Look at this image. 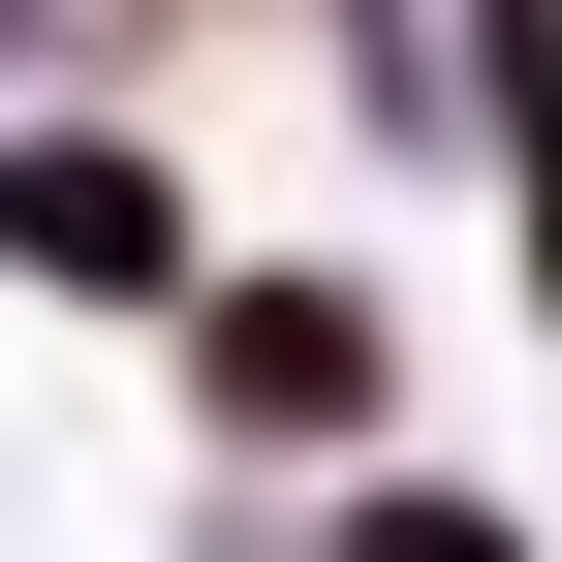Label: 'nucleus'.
Segmentation results:
<instances>
[{
	"instance_id": "nucleus-1",
	"label": "nucleus",
	"mask_w": 562,
	"mask_h": 562,
	"mask_svg": "<svg viewBox=\"0 0 562 562\" xmlns=\"http://www.w3.org/2000/svg\"><path fill=\"white\" fill-rule=\"evenodd\" d=\"M157 344H188V438H220V469H375L406 438V313L344 250H220Z\"/></svg>"
},
{
	"instance_id": "nucleus-2",
	"label": "nucleus",
	"mask_w": 562,
	"mask_h": 562,
	"mask_svg": "<svg viewBox=\"0 0 562 562\" xmlns=\"http://www.w3.org/2000/svg\"><path fill=\"white\" fill-rule=\"evenodd\" d=\"M0 281H32V313H188L220 220H188L157 125H0Z\"/></svg>"
},
{
	"instance_id": "nucleus-3",
	"label": "nucleus",
	"mask_w": 562,
	"mask_h": 562,
	"mask_svg": "<svg viewBox=\"0 0 562 562\" xmlns=\"http://www.w3.org/2000/svg\"><path fill=\"white\" fill-rule=\"evenodd\" d=\"M313 562H531V531H501V501H438V469H344V531H313Z\"/></svg>"
},
{
	"instance_id": "nucleus-4",
	"label": "nucleus",
	"mask_w": 562,
	"mask_h": 562,
	"mask_svg": "<svg viewBox=\"0 0 562 562\" xmlns=\"http://www.w3.org/2000/svg\"><path fill=\"white\" fill-rule=\"evenodd\" d=\"M501 188H531V313H562V63L501 94Z\"/></svg>"
}]
</instances>
